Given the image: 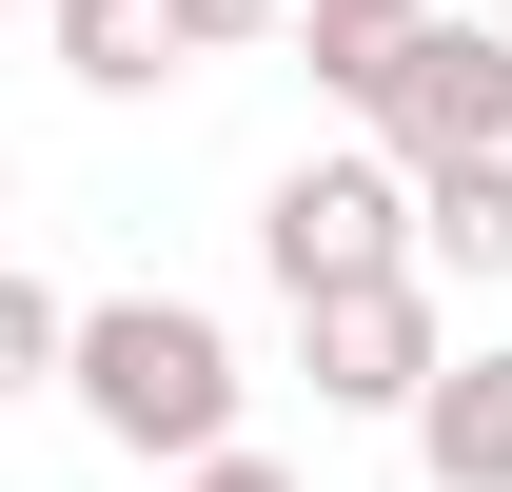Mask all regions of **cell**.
Returning a JSON list of instances; mask_svg holds the SVG:
<instances>
[{
    "label": "cell",
    "instance_id": "obj_1",
    "mask_svg": "<svg viewBox=\"0 0 512 492\" xmlns=\"http://www.w3.org/2000/svg\"><path fill=\"white\" fill-rule=\"evenodd\" d=\"M60 394L119 433L138 473H197V453H237V394H256V374H237V335H217L197 296H99Z\"/></svg>",
    "mask_w": 512,
    "mask_h": 492
},
{
    "label": "cell",
    "instance_id": "obj_2",
    "mask_svg": "<svg viewBox=\"0 0 512 492\" xmlns=\"http://www.w3.org/2000/svg\"><path fill=\"white\" fill-rule=\"evenodd\" d=\"M414 256H434V217H414V158H394V138H355V158H296V178L256 197V276H276V296L414 276Z\"/></svg>",
    "mask_w": 512,
    "mask_h": 492
},
{
    "label": "cell",
    "instance_id": "obj_3",
    "mask_svg": "<svg viewBox=\"0 0 512 492\" xmlns=\"http://www.w3.org/2000/svg\"><path fill=\"white\" fill-rule=\"evenodd\" d=\"M296 355H316V414H394V433H414V394L453 374L434 256H414V276H335V296H296Z\"/></svg>",
    "mask_w": 512,
    "mask_h": 492
},
{
    "label": "cell",
    "instance_id": "obj_4",
    "mask_svg": "<svg viewBox=\"0 0 512 492\" xmlns=\"http://www.w3.org/2000/svg\"><path fill=\"white\" fill-rule=\"evenodd\" d=\"M355 119H375L394 158H493V138H512V40L434 0V20H414V40L375 60V99H355Z\"/></svg>",
    "mask_w": 512,
    "mask_h": 492
},
{
    "label": "cell",
    "instance_id": "obj_5",
    "mask_svg": "<svg viewBox=\"0 0 512 492\" xmlns=\"http://www.w3.org/2000/svg\"><path fill=\"white\" fill-rule=\"evenodd\" d=\"M414 473L434 492H512V335H473V355L414 394Z\"/></svg>",
    "mask_w": 512,
    "mask_h": 492
},
{
    "label": "cell",
    "instance_id": "obj_6",
    "mask_svg": "<svg viewBox=\"0 0 512 492\" xmlns=\"http://www.w3.org/2000/svg\"><path fill=\"white\" fill-rule=\"evenodd\" d=\"M40 40H60V79H79V99H158V79H197L178 0H40Z\"/></svg>",
    "mask_w": 512,
    "mask_h": 492
},
{
    "label": "cell",
    "instance_id": "obj_7",
    "mask_svg": "<svg viewBox=\"0 0 512 492\" xmlns=\"http://www.w3.org/2000/svg\"><path fill=\"white\" fill-rule=\"evenodd\" d=\"M414 217H434V276H512V138L493 158H414Z\"/></svg>",
    "mask_w": 512,
    "mask_h": 492
},
{
    "label": "cell",
    "instance_id": "obj_8",
    "mask_svg": "<svg viewBox=\"0 0 512 492\" xmlns=\"http://www.w3.org/2000/svg\"><path fill=\"white\" fill-rule=\"evenodd\" d=\"M414 20H434V0H296V60H316L335 99H375V60L414 40Z\"/></svg>",
    "mask_w": 512,
    "mask_h": 492
},
{
    "label": "cell",
    "instance_id": "obj_9",
    "mask_svg": "<svg viewBox=\"0 0 512 492\" xmlns=\"http://www.w3.org/2000/svg\"><path fill=\"white\" fill-rule=\"evenodd\" d=\"M0 374H79V296L60 276H0Z\"/></svg>",
    "mask_w": 512,
    "mask_h": 492
},
{
    "label": "cell",
    "instance_id": "obj_10",
    "mask_svg": "<svg viewBox=\"0 0 512 492\" xmlns=\"http://www.w3.org/2000/svg\"><path fill=\"white\" fill-rule=\"evenodd\" d=\"M178 40L197 60H256V40H296V0H178Z\"/></svg>",
    "mask_w": 512,
    "mask_h": 492
},
{
    "label": "cell",
    "instance_id": "obj_11",
    "mask_svg": "<svg viewBox=\"0 0 512 492\" xmlns=\"http://www.w3.org/2000/svg\"><path fill=\"white\" fill-rule=\"evenodd\" d=\"M178 492H296V473H276V453H197Z\"/></svg>",
    "mask_w": 512,
    "mask_h": 492
}]
</instances>
